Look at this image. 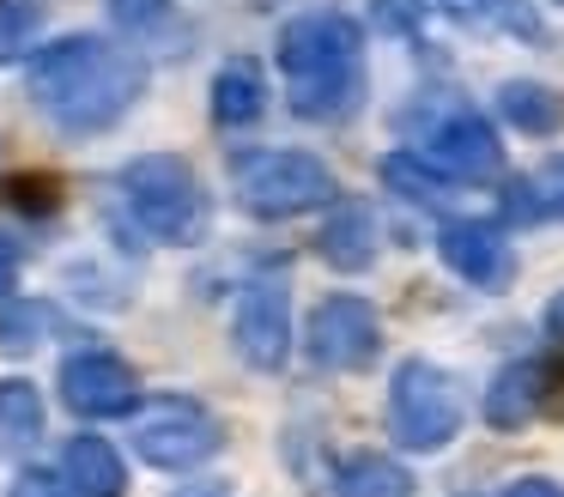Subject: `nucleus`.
<instances>
[{
    "mask_svg": "<svg viewBox=\"0 0 564 497\" xmlns=\"http://www.w3.org/2000/svg\"><path fill=\"white\" fill-rule=\"evenodd\" d=\"M25 91L62 133H104L147 91V61L110 36H62L31 55Z\"/></svg>",
    "mask_w": 564,
    "mask_h": 497,
    "instance_id": "f257e3e1",
    "label": "nucleus"
},
{
    "mask_svg": "<svg viewBox=\"0 0 564 497\" xmlns=\"http://www.w3.org/2000/svg\"><path fill=\"white\" fill-rule=\"evenodd\" d=\"M280 73L304 121H340L365 91V31L340 12H304L280 31Z\"/></svg>",
    "mask_w": 564,
    "mask_h": 497,
    "instance_id": "f03ea898",
    "label": "nucleus"
},
{
    "mask_svg": "<svg viewBox=\"0 0 564 497\" xmlns=\"http://www.w3.org/2000/svg\"><path fill=\"white\" fill-rule=\"evenodd\" d=\"M122 201L134 213V225L159 242H200L207 237V188H200L195 164L176 152H147L122 170Z\"/></svg>",
    "mask_w": 564,
    "mask_h": 497,
    "instance_id": "7ed1b4c3",
    "label": "nucleus"
},
{
    "mask_svg": "<svg viewBox=\"0 0 564 497\" xmlns=\"http://www.w3.org/2000/svg\"><path fill=\"white\" fill-rule=\"evenodd\" d=\"M231 188L256 218H297L334 201V170L310 152H243L231 164Z\"/></svg>",
    "mask_w": 564,
    "mask_h": 497,
    "instance_id": "20e7f679",
    "label": "nucleus"
},
{
    "mask_svg": "<svg viewBox=\"0 0 564 497\" xmlns=\"http://www.w3.org/2000/svg\"><path fill=\"white\" fill-rule=\"evenodd\" d=\"M389 431L401 449L437 455L462 431V388H455V376L437 370L431 358H406L389 382Z\"/></svg>",
    "mask_w": 564,
    "mask_h": 497,
    "instance_id": "39448f33",
    "label": "nucleus"
},
{
    "mask_svg": "<svg viewBox=\"0 0 564 497\" xmlns=\"http://www.w3.org/2000/svg\"><path fill=\"white\" fill-rule=\"evenodd\" d=\"M219 443H225V424L188 395H164V400H152V407L134 419L140 461H152V467H164V473L200 467V461L219 455Z\"/></svg>",
    "mask_w": 564,
    "mask_h": 497,
    "instance_id": "423d86ee",
    "label": "nucleus"
},
{
    "mask_svg": "<svg viewBox=\"0 0 564 497\" xmlns=\"http://www.w3.org/2000/svg\"><path fill=\"white\" fill-rule=\"evenodd\" d=\"M231 339L243 352V364H256V370L285 364V352H292V285H285V273H256L237 291Z\"/></svg>",
    "mask_w": 564,
    "mask_h": 497,
    "instance_id": "0eeeda50",
    "label": "nucleus"
},
{
    "mask_svg": "<svg viewBox=\"0 0 564 497\" xmlns=\"http://www.w3.org/2000/svg\"><path fill=\"white\" fill-rule=\"evenodd\" d=\"M419 158H425L431 170H443V176H455V182H491L503 170V145H498V133H491V121L467 104H449L431 121L425 140H419Z\"/></svg>",
    "mask_w": 564,
    "mask_h": 497,
    "instance_id": "6e6552de",
    "label": "nucleus"
},
{
    "mask_svg": "<svg viewBox=\"0 0 564 497\" xmlns=\"http://www.w3.org/2000/svg\"><path fill=\"white\" fill-rule=\"evenodd\" d=\"M377 352H382V322L365 298L340 291V298L316 303V315H310V358L322 370H365Z\"/></svg>",
    "mask_w": 564,
    "mask_h": 497,
    "instance_id": "1a4fd4ad",
    "label": "nucleus"
},
{
    "mask_svg": "<svg viewBox=\"0 0 564 497\" xmlns=\"http://www.w3.org/2000/svg\"><path fill=\"white\" fill-rule=\"evenodd\" d=\"M62 400L79 419H122V412H134L140 382L110 352H79V358L62 364Z\"/></svg>",
    "mask_w": 564,
    "mask_h": 497,
    "instance_id": "9d476101",
    "label": "nucleus"
},
{
    "mask_svg": "<svg viewBox=\"0 0 564 497\" xmlns=\"http://www.w3.org/2000/svg\"><path fill=\"white\" fill-rule=\"evenodd\" d=\"M437 249H443V261H449L467 285H479V291L510 285V273H516V255H510V242H503V230L498 225H479V218H449Z\"/></svg>",
    "mask_w": 564,
    "mask_h": 497,
    "instance_id": "9b49d317",
    "label": "nucleus"
},
{
    "mask_svg": "<svg viewBox=\"0 0 564 497\" xmlns=\"http://www.w3.org/2000/svg\"><path fill=\"white\" fill-rule=\"evenodd\" d=\"M62 473L79 497H122L128 491V467L110 449V436H74L62 449Z\"/></svg>",
    "mask_w": 564,
    "mask_h": 497,
    "instance_id": "f8f14e48",
    "label": "nucleus"
},
{
    "mask_svg": "<svg viewBox=\"0 0 564 497\" xmlns=\"http://www.w3.org/2000/svg\"><path fill=\"white\" fill-rule=\"evenodd\" d=\"M322 261L340 267V273H365L377 261V218H370V206L358 201L334 206V218L322 225Z\"/></svg>",
    "mask_w": 564,
    "mask_h": 497,
    "instance_id": "ddd939ff",
    "label": "nucleus"
},
{
    "mask_svg": "<svg viewBox=\"0 0 564 497\" xmlns=\"http://www.w3.org/2000/svg\"><path fill=\"white\" fill-rule=\"evenodd\" d=\"M268 109V79H261L256 61H225L219 79H213V116L225 128H249V121Z\"/></svg>",
    "mask_w": 564,
    "mask_h": 497,
    "instance_id": "4468645a",
    "label": "nucleus"
},
{
    "mask_svg": "<svg viewBox=\"0 0 564 497\" xmlns=\"http://www.w3.org/2000/svg\"><path fill=\"white\" fill-rule=\"evenodd\" d=\"M334 497H413V473L389 455H352L334 473Z\"/></svg>",
    "mask_w": 564,
    "mask_h": 497,
    "instance_id": "2eb2a0df",
    "label": "nucleus"
},
{
    "mask_svg": "<svg viewBox=\"0 0 564 497\" xmlns=\"http://www.w3.org/2000/svg\"><path fill=\"white\" fill-rule=\"evenodd\" d=\"M534 407H540V364H510V370H498V382L486 388V419L498 424V431L528 424Z\"/></svg>",
    "mask_w": 564,
    "mask_h": 497,
    "instance_id": "dca6fc26",
    "label": "nucleus"
},
{
    "mask_svg": "<svg viewBox=\"0 0 564 497\" xmlns=\"http://www.w3.org/2000/svg\"><path fill=\"white\" fill-rule=\"evenodd\" d=\"M498 109L522 133H558L564 128V97L552 91V85H534V79H510L498 91Z\"/></svg>",
    "mask_w": 564,
    "mask_h": 497,
    "instance_id": "f3484780",
    "label": "nucleus"
},
{
    "mask_svg": "<svg viewBox=\"0 0 564 497\" xmlns=\"http://www.w3.org/2000/svg\"><path fill=\"white\" fill-rule=\"evenodd\" d=\"M503 206H510V218H564V158H546L534 176L510 182Z\"/></svg>",
    "mask_w": 564,
    "mask_h": 497,
    "instance_id": "a211bd4d",
    "label": "nucleus"
},
{
    "mask_svg": "<svg viewBox=\"0 0 564 497\" xmlns=\"http://www.w3.org/2000/svg\"><path fill=\"white\" fill-rule=\"evenodd\" d=\"M382 182H389L394 194H406L413 206H431V213L449 201V182H443V170H431L419 152H389V158H382Z\"/></svg>",
    "mask_w": 564,
    "mask_h": 497,
    "instance_id": "6ab92c4d",
    "label": "nucleus"
},
{
    "mask_svg": "<svg viewBox=\"0 0 564 497\" xmlns=\"http://www.w3.org/2000/svg\"><path fill=\"white\" fill-rule=\"evenodd\" d=\"M449 12L467 24H491V31H503V36H522V43L540 36V12L528 7V0H449Z\"/></svg>",
    "mask_w": 564,
    "mask_h": 497,
    "instance_id": "aec40b11",
    "label": "nucleus"
},
{
    "mask_svg": "<svg viewBox=\"0 0 564 497\" xmlns=\"http://www.w3.org/2000/svg\"><path fill=\"white\" fill-rule=\"evenodd\" d=\"M43 431V400L31 382H0V436L7 443H37Z\"/></svg>",
    "mask_w": 564,
    "mask_h": 497,
    "instance_id": "412c9836",
    "label": "nucleus"
},
{
    "mask_svg": "<svg viewBox=\"0 0 564 497\" xmlns=\"http://www.w3.org/2000/svg\"><path fill=\"white\" fill-rule=\"evenodd\" d=\"M43 31V0H0V61L25 55Z\"/></svg>",
    "mask_w": 564,
    "mask_h": 497,
    "instance_id": "4be33fe9",
    "label": "nucleus"
},
{
    "mask_svg": "<svg viewBox=\"0 0 564 497\" xmlns=\"http://www.w3.org/2000/svg\"><path fill=\"white\" fill-rule=\"evenodd\" d=\"M43 322H50V310L43 303H13V310L0 315V346L7 352H31L43 334Z\"/></svg>",
    "mask_w": 564,
    "mask_h": 497,
    "instance_id": "5701e85b",
    "label": "nucleus"
},
{
    "mask_svg": "<svg viewBox=\"0 0 564 497\" xmlns=\"http://www.w3.org/2000/svg\"><path fill=\"white\" fill-rule=\"evenodd\" d=\"M55 194H62V182H55V176H19V182H7V201H13L19 213H50Z\"/></svg>",
    "mask_w": 564,
    "mask_h": 497,
    "instance_id": "b1692460",
    "label": "nucleus"
},
{
    "mask_svg": "<svg viewBox=\"0 0 564 497\" xmlns=\"http://www.w3.org/2000/svg\"><path fill=\"white\" fill-rule=\"evenodd\" d=\"M13 497H74V485H62L55 473L31 467V473H19V479H13Z\"/></svg>",
    "mask_w": 564,
    "mask_h": 497,
    "instance_id": "393cba45",
    "label": "nucleus"
},
{
    "mask_svg": "<svg viewBox=\"0 0 564 497\" xmlns=\"http://www.w3.org/2000/svg\"><path fill=\"white\" fill-rule=\"evenodd\" d=\"M19 285V249L7 237H0V298H7V291Z\"/></svg>",
    "mask_w": 564,
    "mask_h": 497,
    "instance_id": "a878e982",
    "label": "nucleus"
},
{
    "mask_svg": "<svg viewBox=\"0 0 564 497\" xmlns=\"http://www.w3.org/2000/svg\"><path fill=\"white\" fill-rule=\"evenodd\" d=\"M503 497H564V491H558V485H552V479H516V485H510V491H503Z\"/></svg>",
    "mask_w": 564,
    "mask_h": 497,
    "instance_id": "bb28decb",
    "label": "nucleus"
},
{
    "mask_svg": "<svg viewBox=\"0 0 564 497\" xmlns=\"http://www.w3.org/2000/svg\"><path fill=\"white\" fill-rule=\"evenodd\" d=\"M128 7H140V0H122V12H128Z\"/></svg>",
    "mask_w": 564,
    "mask_h": 497,
    "instance_id": "cd10ccee",
    "label": "nucleus"
},
{
    "mask_svg": "<svg viewBox=\"0 0 564 497\" xmlns=\"http://www.w3.org/2000/svg\"><path fill=\"white\" fill-rule=\"evenodd\" d=\"M195 497H219V491H195Z\"/></svg>",
    "mask_w": 564,
    "mask_h": 497,
    "instance_id": "c85d7f7f",
    "label": "nucleus"
},
{
    "mask_svg": "<svg viewBox=\"0 0 564 497\" xmlns=\"http://www.w3.org/2000/svg\"><path fill=\"white\" fill-rule=\"evenodd\" d=\"M558 376H564V358H558Z\"/></svg>",
    "mask_w": 564,
    "mask_h": 497,
    "instance_id": "c756f323",
    "label": "nucleus"
}]
</instances>
